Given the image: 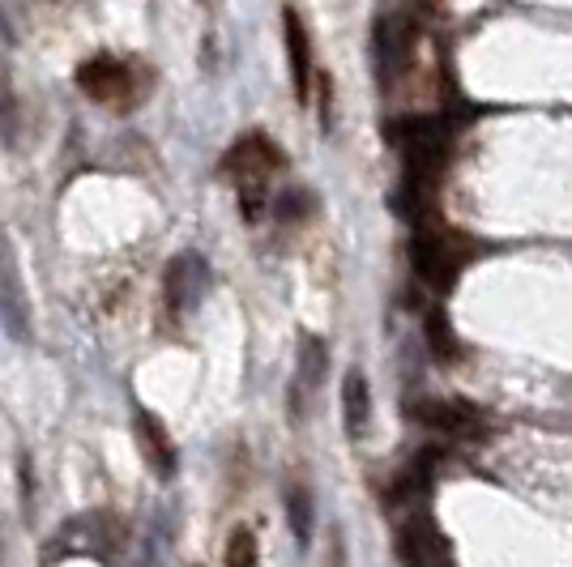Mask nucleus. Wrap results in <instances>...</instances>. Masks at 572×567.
<instances>
[{
    "label": "nucleus",
    "mask_w": 572,
    "mask_h": 567,
    "mask_svg": "<svg viewBox=\"0 0 572 567\" xmlns=\"http://www.w3.org/2000/svg\"><path fill=\"white\" fill-rule=\"evenodd\" d=\"M18 129H22V108H18L9 69L0 64V141H4V145H18Z\"/></svg>",
    "instance_id": "17"
},
{
    "label": "nucleus",
    "mask_w": 572,
    "mask_h": 567,
    "mask_svg": "<svg viewBox=\"0 0 572 567\" xmlns=\"http://www.w3.org/2000/svg\"><path fill=\"white\" fill-rule=\"evenodd\" d=\"M407 55H410V27L402 18H393V13H384L377 18V27H372V64H377V78L381 85L389 90L398 73L407 69Z\"/></svg>",
    "instance_id": "10"
},
{
    "label": "nucleus",
    "mask_w": 572,
    "mask_h": 567,
    "mask_svg": "<svg viewBox=\"0 0 572 567\" xmlns=\"http://www.w3.org/2000/svg\"><path fill=\"white\" fill-rule=\"evenodd\" d=\"M282 43H287V64H291V85H295V99H300V108L312 103V39H308V27L300 22V13L295 9H282Z\"/></svg>",
    "instance_id": "11"
},
{
    "label": "nucleus",
    "mask_w": 572,
    "mask_h": 567,
    "mask_svg": "<svg viewBox=\"0 0 572 567\" xmlns=\"http://www.w3.org/2000/svg\"><path fill=\"white\" fill-rule=\"evenodd\" d=\"M325 567H347V550H342V538H329Z\"/></svg>",
    "instance_id": "20"
},
{
    "label": "nucleus",
    "mask_w": 572,
    "mask_h": 567,
    "mask_svg": "<svg viewBox=\"0 0 572 567\" xmlns=\"http://www.w3.org/2000/svg\"><path fill=\"white\" fill-rule=\"evenodd\" d=\"M78 85H82L86 99L94 103H108V108H129L137 94V78H133V64H124L120 55H90L78 64Z\"/></svg>",
    "instance_id": "5"
},
{
    "label": "nucleus",
    "mask_w": 572,
    "mask_h": 567,
    "mask_svg": "<svg viewBox=\"0 0 572 567\" xmlns=\"http://www.w3.org/2000/svg\"><path fill=\"white\" fill-rule=\"evenodd\" d=\"M449 120H436V115H419V120H407L398 129V145H402V162H407V189L414 201L432 196L436 189L440 171L449 162Z\"/></svg>",
    "instance_id": "1"
},
{
    "label": "nucleus",
    "mask_w": 572,
    "mask_h": 567,
    "mask_svg": "<svg viewBox=\"0 0 572 567\" xmlns=\"http://www.w3.org/2000/svg\"><path fill=\"white\" fill-rule=\"evenodd\" d=\"M428 337H432L436 354H453V333H449V321H444V316H432V321H428Z\"/></svg>",
    "instance_id": "19"
},
{
    "label": "nucleus",
    "mask_w": 572,
    "mask_h": 567,
    "mask_svg": "<svg viewBox=\"0 0 572 567\" xmlns=\"http://www.w3.org/2000/svg\"><path fill=\"white\" fill-rule=\"evenodd\" d=\"M410 261H414V273L423 286L449 291L470 265V240L449 226H419V235L410 243Z\"/></svg>",
    "instance_id": "3"
},
{
    "label": "nucleus",
    "mask_w": 572,
    "mask_h": 567,
    "mask_svg": "<svg viewBox=\"0 0 572 567\" xmlns=\"http://www.w3.org/2000/svg\"><path fill=\"white\" fill-rule=\"evenodd\" d=\"M133 439L137 448H141V457H145V465H150V474L159 478V483H171L175 478V444H171V432L163 427V418L159 414H150L145 405H137L133 409Z\"/></svg>",
    "instance_id": "8"
},
{
    "label": "nucleus",
    "mask_w": 572,
    "mask_h": 567,
    "mask_svg": "<svg viewBox=\"0 0 572 567\" xmlns=\"http://www.w3.org/2000/svg\"><path fill=\"white\" fill-rule=\"evenodd\" d=\"M342 427L351 439H363L372 427V388L363 372H347L342 379Z\"/></svg>",
    "instance_id": "13"
},
{
    "label": "nucleus",
    "mask_w": 572,
    "mask_h": 567,
    "mask_svg": "<svg viewBox=\"0 0 572 567\" xmlns=\"http://www.w3.org/2000/svg\"><path fill=\"white\" fill-rule=\"evenodd\" d=\"M278 166H282V150L261 133H248L244 141H235L227 150L222 171L231 175V184L240 192V210H244L248 222H257L261 210H265V201H270V175Z\"/></svg>",
    "instance_id": "2"
},
{
    "label": "nucleus",
    "mask_w": 572,
    "mask_h": 567,
    "mask_svg": "<svg viewBox=\"0 0 572 567\" xmlns=\"http://www.w3.org/2000/svg\"><path fill=\"white\" fill-rule=\"evenodd\" d=\"M287 520H291L295 541L308 546V538H312V495H308V486L287 483Z\"/></svg>",
    "instance_id": "15"
},
{
    "label": "nucleus",
    "mask_w": 572,
    "mask_h": 567,
    "mask_svg": "<svg viewBox=\"0 0 572 567\" xmlns=\"http://www.w3.org/2000/svg\"><path fill=\"white\" fill-rule=\"evenodd\" d=\"M205 282H210L205 261H201L197 252H180V256L167 265V277H163L167 307H171L175 316H189L192 307L201 303V295H205Z\"/></svg>",
    "instance_id": "9"
},
{
    "label": "nucleus",
    "mask_w": 572,
    "mask_h": 567,
    "mask_svg": "<svg viewBox=\"0 0 572 567\" xmlns=\"http://www.w3.org/2000/svg\"><path fill=\"white\" fill-rule=\"evenodd\" d=\"M398 555L407 567H453V550L428 513L407 516L398 529Z\"/></svg>",
    "instance_id": "7"
},
{
    "label": "nucleus",
    "mask_w": 572,
    "mask_h": 567,
    "mask_svg": "<svg viewBox=\"0 0 572 567\" xmlns=\"http://www.w3.org/2000/svg\"><path fill=\"white\" fill-rule=\"evenodd\" d=\"M222 567H261V546H257V534L248 525L231 529L227 550H222Z\"/></svg>",
    "instance_id": "16"
},
{
    "label": "nucleus",
    "mask_w": 572,
    "mask_h": 567,
    "mask_svg": "<svg viewBox=\"0 0 572 567\" xmlns=\"http://www.w3.org/2000/svg\"><path fill=\"white\" fill-rule=\"evenodd\" d=\"M407 414L414 423H423L428 432L440 435H474L479 432V414L465 402H453V397H419V402L407 405Z\"/></svg>",
    "instance_id": "12"
},
{
    "label": "nucleus",
    "mask_w": 572,
    "mask_h": 567,
    "mask_svg": "<svg viewBox=\"0 0 572 567\" xmlns=\"http://www.w3.org/2000/svg\"><path fill=\"white\" fill-rule=\"evenodd\" d=\"M270 205H273V217H282V222H295V217L308 214V192H303V189H287V192H278Z\"/></svg>",
    "instance_id": "18"
},
{
    "label": "nucleus",
    "mask_w": 572,
    "mask_h": 567,
    "mask_svg": "<svg viewBox=\"0 0 572 567\" xmlns=\"http://www.w3.org/2000/svg\"><path fill=\"white\" fill-rule=\"evenodd\" d=\"M329 372V351L317 333H303L300 337V379L308 388H321Z\"/></svg>",
    "instance_id": "14"
},
{
    "label": "nucleus",
    "mask_w": 572,
    "mask_h": 567,
    "mask_svg": "<svg viewBox=\"0 0 572 567\" xmlns=\"http://www.w3.org/2000/svg\"><path fill=\"white\" fill-rule=\"evenodd\" d=\"M120 541H124V525L116 516H103V513L78 516L69 525H60L56 541L48 546V564H56L64 550L69 555H111Z\"/></svg>",
    "instance_id": "6"
},
{
    "label": "nucleus",
    "mask_w": 572,
    "mask_h": 567,
    "mask_svg": "<svg viewBox=\"0 0 572 567\" xmlns=\"http://www.w3.org/2000/svg\"><path fill=\"white\" fill-rule=\"evenodd\" d=\"M0 324L13 342H27L30 337V295H27V277H22V261H18V247L13 235L0 226Z\"/></svg>",
    "instance_id": "4"
}]
</instances>
